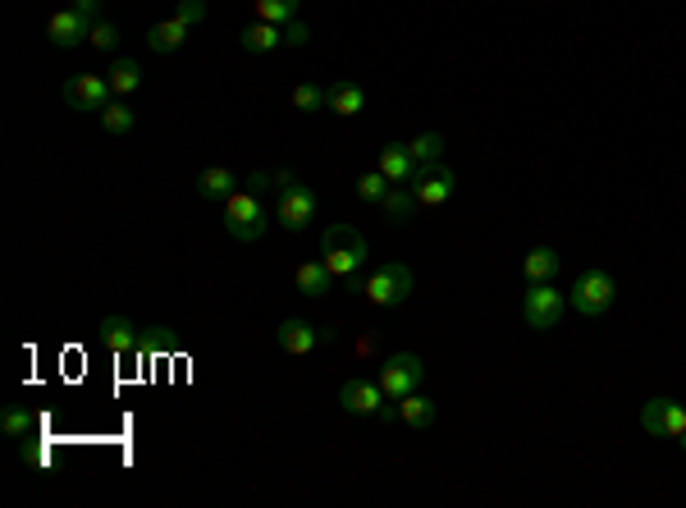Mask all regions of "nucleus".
I'll list each match as a JSON object with an SVG mask.
<instances>
[{
    "label": "nucleus",
    "instance_id": "obj_28",
    "mask_svg": "<svg viewBox=\"0 0 686 508\" xmlns=\"http://www.w3.org/2000/svg\"><path fill=\"white\" fill-rule=\"evenodd\" d=\"M321 106H330V87H321V83L293 87V110H321Z\"/></svg>",
    "mask_w": 686,
    "mask_h": 508
},
{
    "label": "nucleus",
    "instance_id": "obj_27",
    "mask_svg": "<svg viewBox=\"0 0 686 508\" xmlns=\"http://www.w3.org/2000/svg\"><path fill=\"white\" fill-rule=\"evenodd\" d=\"M668 403H673V399H664V394H654L650 403H641V431L645 435H664V426H668Z\"/></svg>",
    "mask_w": 686,
    "mask_h": 508
},
{
    "label": "nucleus",
    "instance_id": "obj_18",
    "mask_svg": "<svg viewBox=\"0 0 686 508\" xmlns=\"http://www.w3.org/2000/svg\"><path fill=\"white\" fill-rule=\"evenodd\" d=\"M398 422L412 426V431H430V426H435V403L421 390L403 394V399H398Z\"/></svg>",
    "mask_w": 686,
    "mask_h": 508
},
{
    "label": "nucleus",
    "instance_id": "obj_13",
    "mask_svg": "<svg viewBox=\"0 0 686 508\" xmlns=\"http://www.w3.org/2000/svg\"><path fill=\"white\" fill-rule=\"evenodd\" d=\"M101 344H106L115 357H129L142 348V335L129 316H106V321H101Z\"/></svg>",
    "mask_w": 686,
    "mask_h": 508
},
{
    "label": "nucleus",
    "instance_id": "obj_8",
    "mask_svg": "<svg viewBox=\"0 0 686 508\" xmlns=\"http://www.w3.org/2000/svg\"><path fill=\"white\" fill-rule=\"evenodd\" d=\"M330 339H334L330 325H311V321H302V316L279 321V330H275V344L284 348L289 357H307V353H316L321 344H330Z\"/></svg>",
    "mask_w": 686,
    "mask_h": 508
},
{
    "label": "nucleus",
    "instance_id": "obj_19",
    "mask_svg": "<svg viewBox=\"0 0 686 508\" xmlns=\"http://www.w3.org/2000/svg\"><path fill=\"white\" fill-rule=\"evenodd\" d=\"M275 46H284V28L279 23H247L243 28V51L247 55H270Z\"/></svg>",
    "mask_w": 686,
    "mask_h": 508
},
{
    "label": "nucleus",
    "instance_id": "obj_23",
    "mask_svg": "<svg viewBox=\"0 0 686 508\" xmlns=\"http://www.w3.org/2000/svg\"><path fill=\"white\" fill-rule=\"evenodd\" d=\"M133 124H138V115L129 110V101H124V97H115L106 110H101V129H106L110 138H129Z\"/></svg>",
    "mask_w": 686,
    "mask_h": 508
},
{
    "label": "nucleus",
    "instance_id": "obj_14",
    "mask_svg": "<svg viewBox=\"0 0 686 508\" xmlns=\"http://www.w3.org/2000/svg\"><path fill=\"white\" fill-rule=\"evenodd\" d=\"M376 170L385 174L389 184H412V179H417V170H421V165L412 161L408 142H389L385 152H380V165H376Z\"/></svg>",
    "mask_w": 686,
    "mask_h": 508
},
{
    "label": "nucleus",
    "instance_id": "obj_20",
    "mask_svg": "<svg viewBox=\"0 0 686 508\" xmlns=\"http://www.w3.org/2000/svg\"><path fill=\"white\" fill-rule=\"evenodd\" d=\"M188 33H193V28H188L183 19H165V23H156V28L147 33V46L156 55H170V51H179V46L188 42Z\"/></svg>",
    "mask_w": 686,
    "mask_h": 508
},
{
    "label": "nucleus",
    "instance_id": "obj_21",
    "mask_svg": "<svg viewBox=\"0 0 686 508\" xmlns=\"http://www.w3.org/2000/svg\"><path fill=\"white\" fill-rule=\"evenodd\" d=\"M330 110L339 119L362 115V110H366V92L357 83H348V78H343V83H330Z\"/></svg>",
    "mask_w": 686,
    "mask_h": 508
},
{
    "label": "nucleus",
    "instance_id": "obj_31",
    "mask_svg": "<svg viewBox=\"0 0 686 508\" xmlns=\"http://www.w3.org/2000/svg\"><path fill=\"white\" fill-rule=\"evenodd\" d=\"M87 42L97 46V51H115V46H119V28L110 19H97V23H92V37H87Z\"/></svg>",
    "mask_w": 686,
    "mask_h": 508
},
{
    "label": "nucleus",
    "instance_id": "obj_22",
    "mask_svg": "<svg viewBox=\"0 0 686 508\" xmlns=\"http://www.w3.org/2000/svg\"><path fill=\"white\" fill-rule=\"evenodd\" d=\"M558 266H563V257H558L554 248H531V252H526V261H522V271H526V280H531V284L554 280Z\"/></svg>",
    "mask_w": 686,
    "mask_h": 508
},
{
    "label": "nucleus",
    "instance_id": "obj_25",
    "mask_svg": "<svg viewBox=\"0 0 686 508\" xmlns=\"http://www.w3.org/2000/svg\"><path fill=\"white\" fill-rule=\"evenodd\" d=\"M33 426H37V417L28 412V403H10V408L0 412V431L10 435V440H23Z\"/></svg>",
    "mask_w": 686,
    "mask_h": 508
},
{
    "label": "nucleus",
    "instance_id": "obj_3",
    "mask_svg": "<svg viewBox=\"0 0 686 508\" xmlns=\"http://www.w3.org/2000/svg\"><path fill=\"white\" fill-rule=\"evenodd\" d=\"M225 206V229H229V238H238V243H257L261 234H266V225H270V211H266V202H261L257 193H247V188H238L229 202H220Z\"/></svg>",
    "mask_w": 686,
    "mask_h": 508
},
{
    "label": "nucleus",
    "instance_id": "obj_1",
    "mask_svg": "<svg viewBox=\"0 0 686 508\" xmlns=\"http://www.w3.org/2000/svg\"><path fill=\"white\" fill-rule=\"evenodd\" d=\"M321 252H325V266H330V275L343 284V289H353L362 284V266H366V238L357 234L353 225H330L321 234Z\"/></svg>",
    "mask_w": 686,
    "mask_h": 508
},
{
    "label": "nucleus",
    "instance_id": "obj_36",
    "mask_svg": "<svg viewBox=\"0 0 686 508\" xmlns=\"http://www.w3.org/2000/svg\"><path fill=\"white\" fill-rule=\"evenodd\" d=\"M307 23H298V19H289L284 23V46H307Z\"/></svg>",
    "mask_w": 686,
    "mask_h": 508
},
{
    "label": "nucleus",
    "instance_id": "obj_12",
    "mask_svg": "<svg viewBox=\"0 0 686 508\" xmlns=\"http://www.w3.org/2000/svg\"><path fill=\"white\" fill-rule=\"evenodd\" d=\"M92 23L87 14H78L74 5H65V10H55L51 23H46V37H51V46H60V51H74V46H83L87 37H92Z\"/></svg>",
    "mask_w": 686,
    "mask_h": 508
},
{
    "label": "nucleus",
    "instance_id": "obj_29",
    "mask_svg": "<svg viewBox=\"0 0 686 508\" xmlns=\"http://www.w3.org/2000/svg\"><path fill=\"white\" fill-rule=\"evenodd\" d=\"M293 14H298V0H257V19L261 23H279V28H284Z\"/></svg>",
    "mask_w": 686,
    "mask_h": 508
},
{
    "label": "nucleus",
    "instance_id": "obj_2",
    "mask_svg": "<svg viewBox=\"0 0 686 508\" xmlns=\"http://www.w3.org/2000/svg\"><path fill=\"white\" fill-rule=\"evenodd\" d=\"M275 193H279V202H275V220L289 234H302V229L316 220V211H321V202H316V193H311L307 184H298V174L293 170H279L275 174Z\"/></svg>",
    "mask_w": 686,
    "mask_h": 508
},
{
    "label": "nucleus",
    "instance_id": "obj_33",
    "mask_svg": "<svg viewBox=\"0 0 686 508\" xmlns=\"http://www.w3.org/2000/svg\"><path fill=\"white\" fill-rule=\"evenodd\" d=\"M142 348H147V353H174V339L165 335L161 325H151L147 335H142Z\"/></svg>",
    "mask_w": 686,
    "mask_h": 508
},
{
    "label": "nucleus",
    "instance_id": "obj_9",
    "mask_svg": "<svg viewBox=\"0 0 686 508\" xmlns=\"http://www.w3.org/2000/svg\"><path fill=\"white\" fill-rule=\"evenodd\" d=\"M65 101L78 115H101V110L115 101V87H110L106 74H78L65 83Z\"/></svg>",
    "mask_w": 686,
    "mask_h": 508
},
{
    "label": "nucleus",
    "instance_id": "obj_4",
    "mask_svg": "<svg viewBox=\"0 0 686 508\" xmlns=\"http://www.w3.org/2000/svg\"><path fill=\"white\" fill-rule=\"evenodd\" d=\"M362 293H366V303H376V307L408 303L412 271H408V266H398V261H385V266H376V271L362 280Z\"/></svg>",
    "mask_w": 686,
    "mask_h": 508
},
{
    "label": "nucleus",
    "instance_id": "obj_16",
    "mask_svg": "<svg viewBox=\"0 0 686 508\" xmlns=\"http://www.w3.org/2000/svg\"><path fill=\"white\" fill-rule=\"evenodd\" d=\"M293 284H298V293L302 298H325V293H334V275H330V266L325 261H302L298 271H293Z\"/></svg>",
    "mask_w": 686,
    "mask_h": 508
},
{
    "label": "nucleus",
    "instance_id": "obj_17",
    "mask_svg": "<svg viewBox=\"0 0 686 508\" xmlns=\"http://www.w3.org/2000/svg\"><path fill=\"white\" fill-rule=\"evenodd\" d=\"M380 211H385V220H394V225H408V220H417L421 202L408 184H394L385 197H380Z\"/></svg>",
    "mask_w": 686,
    "mask_h": 508
},
{
    "label": "nucleus",
    "instance_id": "obj_32",
    "mask_svg": "<svg viewBox=\"0 0 686 508\" xmlns=\"http://www.w3.org/2000/svg\"><path fill=\"white\" fill-rule=\"evenodd\" d=\"M206 10H211L206 0H179V5H174V19H183L188 28H197V23L206 19Z\"/></svg>",
    "mask_w": 686,
    "mask_h": 508
},
{
    "label": "nucleus",
    "instance_id": "obj_11",
    "mask_svg": "<svg viewBox=\"0 0 686 508\" xmlns=\"http://www.w3.org/2000/svg\"><path fill=\"white\" fill-rule=\"evenodd\" d=\"M453 188H458V179H453V170H449V165H440V161H435V165H421L417 179H412V193H417V202L430 206V211L449 202Z\"/></svg>",
    "mask_w": 686,
    "mask_h": 508
},
{
    "label": "nucleus",
    "instance_id": "obj_5",
    "mask_svg": "<svg viewBox=\"0 0 686 508\" xmlns=\"http://www.w3.org/2000/svg\"><path fill=\"white\" fill-rule=\"evenodd\" d=\"M613 298H618V284H613V275L600 271V266L581 271L577 284H572V307H577L581 316H604L613 307Z\"/></svg>",
    "mask_w": 686,
    "mask_h": 508
},
{
    "label": "nucleus",
    "instance_id": "obj_26",
    "mask_svg": "<svg viewBox=\"0 0 686 508\" xmlns=\"http://www.w3.org/2000/svg\"><path fill=\"white\" fill-rule=\"evenodd\" d=\"M408 152L417 165H435L444 156V133H417V138L408 142Z\"/></svg>",
    "mask_w": 686,
    "mask_h": 508
},
{
    "label": "nucleus",
    "instance_id": "obj_15",
    "mask_svg": "<svg viewBox=\"0 0 686 508\" xmlns=\"http://www.w3.org/2000/svg\"><path fill=\"white\" fill-rule=\"evenodd\" d=\"M197 193H202L206 202H229V197L238 193V174L229 170V165H206V170L197 174Z\"/></svg>",
    "mask_w": 686,
    "mask_h": 508
},
{
    "label": "nucleus",
    "instance_id": "obj_7",
    "mask_svg": "<svg viewBox=\"0 0 686 508\" xmlns=\"http://www.w3.org/2000/svg\"><path fill=\"white\" fill-rule=\"evenodd\" d=\"M563 312H568V298L554 289V280L545 284H531L522 298V321L531 325V330H554L558 321H563Z\"/></svg>",
    "mask_w": 686,
    "mask_h": 508
},
{
    "label": "nucleus",
    "instance_id": "obj_35",
    "mask_svg": "<svg viewBox=\"0 0 686 508\" xmlns=\"http://www.w3.org/2000/svg\"><path fill=\"white\" fill-rule=\"evenodd\" d=\"M247 193H257V197H266V188H275V174H266V170H252L247 174Z\"/></svg>",
    "mask_w": 686,
    "mask_h": 508
},
{
    "label": "nucleus",
    "instance_id": "obj_6",
    "mask_svg": "<svg viewBox=\"0 0 686 508\" xmlns=\"http://www.w3.org/2000/svg\"><path fill=\"white\" fill-rule=\"evenodd\" d=\"M380 390L389 394V399H403V394L421 390V380H426V362H421L417 353H389L385 362H380Z\"/></svg>",
    "mask_w": 686,
    "mask_h": 508
},
{
    "label": "nucleus",
    "instance_id": "obj_10",
    "mask_svg": "<svg viewBox=\"0 0 686 508\" xmlns=\"http://www.w3.org/2000/svg\"><path fill=\"white\" fill-rule=\"evenodd\" d=\"M385 399H389V394L380 390V380H366V376L343 380V390H339V408L353 412V417H380Z\"/></svg>",
    "mask_w": 686,
    "mask_h": 508
},
{
    "label": "nucleus",
    "instance_id": "obj_37",
    "mask_svg": "<svg viewBox=\"0 0 686 508\" xmlns=\"http://www.w3.org/2000/svg\"><path fill=\"white\" fill-rule=\"evenodd\" d=\"M74 10L87 14V19H101V14H97V10H101V0H74Z\"/></svg>",
    "mask_w": 686,
    "mask_h": 508
},
{
    "label": "nucleus",
    "instance_id": "obj_38",
    "mask_svg": "<svg viewBox=\"0 0 686 508\" xmlns=\"http://www.w3.org/2000/svg\"><path fill=\"white\" fill-rule=\"evenodd\" d=\"M677 444H682V449H686V435H677Z\"/></svg>",
    "mask_w": 686,
    "mask_h": 508
},
{
    "label": "nucleus",
    "instance_id": "obj_24",
    "mask_svg": "<svg viewBox=\"0 0 686 508\" xmlns=\"http://www.w3.org/2000/svg\"><path fill=\"white\" fill-rule=\"evenodd\" d=\"M106 78H110V87H115V97H133L142 83V69H138V60H115Z\"/></svg>",
    "mask_w": 686,
    "mask_h": 508
},
{
    "label": "nucleus",
    "instance_id": "obj_34",
    "mask_svg": "<svg viewBox=\"0 0 686 508\" xmlns=\"http://www.w3.org/2000/svg\"><path fill=\"white\" fill-rule=\"evenodd\" d=\"M668 440H677V435H686V408L682 403H668V426H664Z\"/></svg>",
    "mask_w": 686,
    "mask_h": 508
},
{
    "label": "nucleus",
    "instance_id": "obj_30",
    "mask_svg": "<svg viewBox=\"0 0 686 508\" xmlns=\"http://www.w3.org/2000/svg\"><path fill=\"white\" fill-rule=\"evenodd\" d=\"M389 188H394V184H389L380 170H366L362 179H357V197H362V202H371V206H380V197H385Z\"/></svg>",
    "mask_w": 686,
    "mask_h": 508
}]
</instances>
